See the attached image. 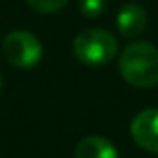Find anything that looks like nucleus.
I'll list each match as a JSON object with an SVG mask.
<instances>
[{
	"instance_id": "nucleus-5",
	"label": "nucleus",
	"mask_w": 158,
	"mask_h": 158,
	"mask_svg": "<svg viewBox=\"0 0 158 158\" xmlns=\"http://www.w3.org/2000/svg\"><path fill=\"white\" fill-rule=\"evenodd\" d=\"M115 26H117V32L125 39H136L138 35L143 34L147 26V13L139 4L128 2L117 11Z\"/></svg>"
},
{
	"instance_id": "nucleus-6",
	"label": "nucleus",
	"mask_w": 158,
	"mask_h": 158,
	"mask_svg": "<svg viewBox=\"0 0 158 158\" xmlns=\"http://www.w3.org/2000/svg\"><path fill=\"white\" fill-rule=\"evenodd\" d=\"M74 158H119L115 145L102 136H88L78 141Z\"/></svg>"
},
{
	"instance_id": "nucleus-8",
	"label": "nucleus",
	"mask_w": 158,
	"mask_h": 158,
	"mask_svg": "<svg viewBox=\"0 0 158 158\" xmlns=\"http://www.w3.org/2000/svg\"><path fill=\"white\" fill-rule=\"evenodd\" d=\"M106 10V0H80V11L88 19H97Z\"/></svg>"
},
{
	"instance_id": "nucleus-1",
	"label": "nucleus",
	"mask_w": 158,
	"mask_h": 158,
	"mask_svg": "<svg viewBox=\"0 0 158 158\" xmlns=\"http://www.w3.org/2000/svg\"><path fill=\"white\" fill-rule=\"evenodd\" d=\"M119 73L134 88L158 84V48L149 41L130 43L119 56Z\"/></svg>"
},
{
	"instance_id": "nucleus-4",
	"label": "nucleus",
	"mask_w": 158,
	"mask_h": 158,
	"mask_svg": "<svg viewBox=\"0 0 158 158\" xmlns=\"http://www.w3.org/2000/svg\"><path fill=\"white\" fill-rule=\"evenodd\" d=\"M132 139L149 152H158V108L139 112L130 123Z\"/></svg>"
},
{
	"instance_id": "nucleus-7",
	"label": "nucleus",
	"mask_w": 158,
	"mask_h": 158,
	"mask_svg": "<svg viewBox=\"0 0 158 158\" xmlns=\"http://www.w3.org/2000/svg\"><path fill=\"white\" fill-rule=\"evenodd\" d=\"M28 6L37 11V13H43V15H48V13H54V11H60L69 0H26Z\"/></svg>"
},
{
	"instance_id": "nucleus-2",
	"label": "nucleus",
	"mask_w": 158,
	"mask_h": 158,
	"mask_svg": "<svg viewBox=\"0 0 158 158\" xmlns=\"http://www.w3.org/2000/svg\"><path fill=\"white\" fill-rule=\"evenodd\" d=\"M73 52L78 61L86 65H106L117 54V41L104 28H88L74 37Z\"/></svg>"
},
{
	"instance_id": "nucleus-9",
	"label": "nucleus",
	"mask_w": 158,
	"mask_h": 158,
	"mask_svg": "<svg viewBox=\"0 0 158 158\" xmlns=\"http://www.w3.org/2000/svg\"><path fill=\"white\" fill-rule=\"evenodd\" d=\"M0 89H2V76H0Z\"/></svg>"
},
{
	"instance_id": "nucleus-3",
	"label": "nucleus",
	"mask_w": 158,
	"mask_h": 158,
	"mask_svg": "<svg viewBox=\"0 0 158 158\" xmlns=\"http://www.w3.org/2000/svg\"><path fill=\"white\" fill-rule=\"evenodd\" d=\"M2 54L13 67L30 69L41 61L43 45L32 32L13 30L2 41Z\"/></svg>"
}]
</instances>
